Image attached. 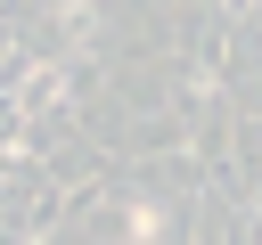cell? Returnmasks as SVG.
<instances>
[{
    "label": "cell",
    "instance_id": "1",
    "mask_svg": "<svg viewBox=\"0 0 262 245\" xmlns=\"http://www.w3.org/2000/svg\"><path fill=\"white\" fill-rule=\"evenodd\" d=\"M123 237H131V245H164V204H156V196H131V204H123Z\"/></svg>",
    "mask_w": 262,
    "mask_h": 245
}]
</instances>
